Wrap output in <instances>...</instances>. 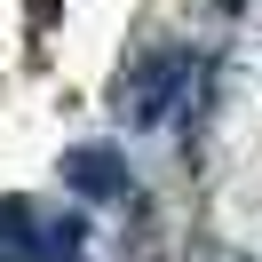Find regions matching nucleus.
<instances>
[{"instance_id": "20e7f679", "label": "nucleus", "mask_w": 262, "mask_h": 262, "mask_svg": "<svg viewBox=\"0 0 262 262\" xmlns=\"http://www.w3.org/2000/svg\"><path fill=\"white\" fill-rule=\"evenodd\" d=\"M0 262H8V254H0Z\"/></svg>"}, {"instance_id": "7ed1b4c3", "label": "nucleus", "mask_w": 262, "mask_h": 262, "mask_svg": "<svg viewBox=\"0 0 262 262\" xmlns=\"http://www.w3.org/2000/svg\"><path fill=\"white\" fill-rule=\"evenodd\" d=\"M40 254H80V214H64V223H48V238H40Z\"/></svg>"}, {"instance_id": "f03ea898", "label": "nucleus", "mask_w": 262, "mask_h": 262, "mask_svg": "<svg viewBox=\"0 0 262 262\" xmlns=\"http://www.w3.org/2000/svg\"><path fill=\"white\" fill-rule=\"evenodd\" d=\"M64 183L80 199H127V167H119V151H103V143H80L64 159Z\"/></svg>"}, {"instance_id": "f257e3e1", "label": "nucleus", "mask_w": 262, "mask_h": 262, "mask_svg": "<svg viewBox=\"0 0 262 262\" xmlns=\"http://www.w3.org/2000/svg\"><path fill=\"white\" fill-rule=\"evenodd\" d=\"M183 80H191V48H159V56H143V64L119 80V112H127L135 127H159V119L175 112Z\"/></svg>"}]
</instances>
